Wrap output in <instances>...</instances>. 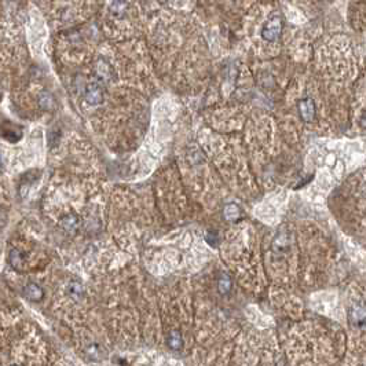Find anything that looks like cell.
Segmentation results:
<instances>
[{"instance_id": "cell-1", "label": "cell", "mask_w": 366, "mask_h": 366, "mask_svg": "<svg viewBox=\"0 0 366 366\" xmlns=\"http://www.w3.org/2000/svg\"><path fill=\"white\" fill-rule=\"evenodd\" d=\"M281 30H282V21L278 15H274L264 24L261 36L267 42H276L277 39L280 38Z\"/></svg>"}, {"instance_id": "cell-2", "label": "cell", "mask_w": 366, "mask_h": 366, "mask_svg": "<svg viewBox=\"0 0 366 366\" xmlns=\"http://www.w3.org/2000/svg\"><path fill=\"white\" fill-rule=\"evenodd\" d=\"M104 99V90L98 83H91L86 88V101L90 105H98Z\"/></svg>"}, {"instance_id": "cell-3", "label": "cell", "mask_w": 366, "mask_h": 366, "mask_svg": "<svg viewBox=\"0 0 366 366\" xmlns=\"http://www.w3.org/2000/svg\"><path fill=\"white\" fill-rule=\"evenodd\" d=\"M299 112L302 119L306 120V121H310V120L314 117V113H315V106H314L313 101L306 98V99H302L299 102Z\"/></svg>"}, {"instance_id": "cell-4", "label": "cell", "mask_w": 366, "mask_h": 366, "mask_svg": "<svg viewBox=\"0 0 366 366\" xmlns=\"http://www.w3.org/2000/svg\"><path fill=\"white\" fill-rule=\"evenodd\" d=\"M61 227L66 230L68 233H75L77 228L80 227V218L77 215H66L65 218L61 220Z\"/></svg>"}, {"instance_id": "cell-5", "label": "cell", "mask_w": 366, "mask_h": 366, "mask_svg": "<svg viewBox=\"0 0 366 366\" xmlns=\"http://www.w3.org/2000/svg\"><path fill=\"white\" fill-rule=\"evenodd\" d=\"M24 295L26 299L32 300V302H40L43 299V289L36 284H28L24 288Z\"/></svg>"}, {"instance_id": "cell-6", "label": "cell", "mask_w": 366, "mask_h": 366, "mask_svg": "<svg viewBox=\"0 0 366 366\" xmlns=\"http://www.w3.org/2000/svg\"><path fill=\"white\" fill-rule=\"evenodd\" d=\"M223 214H224V218L227 219V220H230V222H236V220L240 218V215H241V209H240V207H238L237 204L231 203V204H227L224 207Z\"/></svg>"}, {"instance_id": "cell-7", "label": "cell", "mask_w": 366, "mask_h": 366, "mask_svg": "<svg viewBox=\"0 0 366 366\" xmlns=\"http://www.w3.org/2000/svg\"><path fill=\"white\" fill-rule=\"evenodd\" d=\"M168 346L172 348V350H181L183 347V339H182L181 333L178 332V330H172L170 333V336H168Z\"/></svg>"}, {"instance_id": "cell-8", "label": "cell", "mask_w": 366, "mask_h": 366, "mask_svg": "<svg viewBox=\"0 0 366 366\" xmlns=\"http://www.w3.org/2000/svg\"><path fill=\"white\" fill-rule=\"evenodd\" d=\"M218 286H219V292H220L222 295H227V293H230V289H231V280H230V277L223 273L222 277L219 278Z\"/></svg>"}, {"instance_id": "cell-9", "label": "cell", "mask_w": 366, "mask_h": 366, "mask_svg": "<svg viewBox=\"0 0 366 366\" xmlns=\"http://www.w3.org/2000/svg\"><path fill=\"white\" fill-rule=\"evenodd\" d=\"M39 104L40 106L43 108L44 110H51L54 108V99H52V96L47 92H43L40 98H39Z\"/></svg>"}, {"instance_id": "cell-10", "label": "cell", "mask_w": 366, "mask_h": 366, "mask_svg": "<svg viewBox=\"0 0 366 366\" xmlns=\"http://www.w3.org/2000/svg\"><path fill=\"white\" fill-rule=\"evenodd\" d=\"M205 241H207L211 247H216L219 244V241H220V238H219V234L216 233V231L211 230V231H208L207 236H205Z\"/></svg>"}, {"instance_id": "cell-11", "label": "cell", "mask_w": 366, "mask_h": 366, "mask_svg": "<svg viewBox=\"0 0 366 366\" xmlns=\"http://www.w3.org/2000/svg\"><path fill=\"white\" fill-rule=\"evenodd\" d=\"M96 73H98V76H99L101 79H104V80H109L110 71H109V66H108L106 63H101L99 66L96 68Z\"/></svg>"}, {"instance_id": "cell-12", "label": "cell", "mask_w": 366, "mask_h": 366, "mask_svg": "<svg viewBox=\"0 0 366 366\" xmlns=\"http://www.w3.org/2000/svg\"><path fill=\"white\" fill-rule=\"evenodd\" d=\"M125 9H127V5L124 3V2H120V0H117L116 3H114L113 6H112V13L116 15H123L124 13H125Z\"/></svg>"}, {"instance_id": "cell-13", "label": "cell", "mask_w": 366, "mask_h": 366, "mask_svg": "<svg viewBox=\"0 0 366 366\" xmlns=\"http://www.w3.org/2000/svg\"><path fill=\"white\" fill-rule=\"evenodd\" d=\"M10 263L13 267H19V264H21V252L19 251L13 249L10 252Z\"/></svg>"}, {"instance_id": "cell-14", "label": "cell", "mask_w": 366, "mask_h": 366, "mask_svg": "<svg viewBox=\"0 0 366 366\" xmlns=\"http://www.w3.org/2000/svg\"><path fill=\"white\" fill-rule=\"evenodd\" d=\"M3 137H5L7 141H10V142H15V139L13 138V137H15L17 141H18V139L21 138V132H19V131H14V129H9V131H7V128H3Z\"/></svg>"}, {"instance_id": "cell-15", "label": "cell", "mask_w": 366, "mask_h": 366, "mask_svg": "<svg viewBox=\"0 0 366 366\" xmlns=\"http://www.w3.org/2000/svg\"><path fill=\"white\" fill-rule=\"evenodd\" d=\"M69 292L73 295V297H79V296L83 293V286H81L79 282H72L71 288H69Z\"/></svg>"}]
</instances>
